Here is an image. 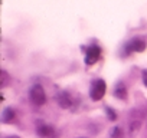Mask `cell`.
<instances>
[{"instance_id": "obj_1", "label": "cell", "mask_w": 147, "mask_h": 138, "mask_svg": "<svg viewBox=\"0 0 147 138\" xmlns=\"http://www.w3.org/2000/svg\"><path fill=\"white\" fill-rule=\"evenodd\" d=\"M105 91H107V84L104 82V79H95L91 85L90 96L92 101H100L105 95Z\"/></svg>"}, {"instance_id": "obj_2", "label": "cell", "mask_w": 147, "mask_h": 138, "mask_svg": "<svg viewBox=\"0 0 147 138\" xmlns=\"http://www.w3.org/2000/svg\"><path fill=\"white\" fill-rule=\"evenodd\" d=\"M29 98H30V101H32L35 105H38V107L43 105V104L46 102V94H45L43 86L39 85V84L33 85V86L30 88V91H29Z\"/></svg>"}, {"instance_id": "obj_3", "label": "cell", "mask_w": 147, "mask_h": 138, "mask_svg": "<svg viewBox=\"0 0 147 138\" xmlns=\"http://www.w3.org/2000/svg\"><path fill=\"white\" fill-rule=\"evenodd\" d=\"M146 48H147V43H146L143 39L134 38V39H131L130 42L125 43L124 52H125L127 55H130V53H133V52H143V50H146Z\"/></svg>"}, {"instance_id": "obj_4", "label": "cell", "mask_w": 147, "mask_h": 138, "mask_svg": "<svg viewBox=\"0 0 147 138\" xmlns=\"http://www.w3.org/2000/svg\"><path fill=\"white\" fill-rule=\"evenodd\" d=\"M100 56H101V49H100V46L92 45V46H90V48L85 50V63L91 66V65H94V63L98 62Z\"/></svg>"}, {"instance_id": "obj_5", "label": "cell", "mask_w": 147, "mask_h": 138, "mask_svg": "<svg viewBox=\"0 0 147 138\" xmlns=\"http://www.w3.org/2000/svg\"><path fill=\"white\" fill-rule=\"evenodd\" d=\"M36 134L40 138H58L56 137V129L52 125H48V124H39L36 127Z\"/></svg>"}, {"instance_id": "obj_6", "label": "cell", "mask_w": 147, "mask_h": 138, "mask_svg": "<svg viewBox=\"0 0 147 138\" xmlns=\"http://www.w3.org/2000/svg\"><path fill=\"white\" fill-rule=\"evenodd\" d=\"M56 102H58V105H59L61 108H63V109H68V108L72 107V98H71V95H69L66 91H61V92L56 95Z\"/></svg>"}, {"instance_id": "obj_7", "label": "cell", "mask_w": 147, "mask_h": 138, "mask_svg": "<svg viewBox=\"0 0 147 138\" xmlns=\"http://www.w3.org/2000/svg\"><path fill=\"white\" fill-rule=\"evenodd\" d=\"M0 118H2V122H5V124L13 122L15 118H16V111H15V108H12V107L5 108L3 112H2V117H0Z\"/></svg>"}, {"instance_id": "obj_8", "label": "cell", "mask_w": 147, "mask_h": 138, "mask_svg": "<svg viewBox=\"0 0 147 138\" xmlns=\"http://www.w3.org/2000/svg\"><path fill=\"white\" fill-rule=\"evenodd\" d=\"M114 96L118 99H125L127 98V88L124 86V84L118 82L114 88Z\"/></svg>"}, {"instance_id": "obj_9", "label": "cell", "mask_w": 147, "mask_h": 138, "mask_svg": "<svg viewBox=\"0 0 147 138\" xmlns=\"http://www.w3.org/2000/svg\"><path fill=\"white\" fill-rule=\"evenodd\" d=\"M140 129H141V121H138V119L131 121V124L128 125V135L130 137H134L136 134H138Z\"/></svg>"}, {"instance_id": "obj_10", "label": "cell", "mask_w": 147, "mask_h": 138, "mask_svg": "<svg viewBox=\"0 0 147 138\" xmlns=\"http://www.w3.org/2000/svg\"><path fill=\"white\" fill-rule=\"evenodd\" d=\"M9 84H10V75L5 69H2V72H0V89H5Z\"/></svg>"}, {"instance_id": "obj_11", "label": "cell", "mask_w": 147, "mask_h": 138, "mask_svg": "<svg viewBox=\"0 0 147 138\" xmlns=\"http://www.w3.org/2000/svg\"><path fill=\"white\" fill-rule=\"evenodd\" d=\"M108 138H124V132H123V129H121L118 125H115V127H113V128L110 129Z\"/></svg>"}, {"instance_id": "obj_12", "label": "cell", "mask_w": 147, "mask_h": 138, "mask_svg": "<svg viewBox=\"0 0 147 138\" xmlns=\"http://www.w3.org/2000/svg\"><path fill=\"white\" fill-rule=\"evenodd\" d=\"M105 112H107V118L110 121H115L117 119V112L111 108V107H105Z\"/></svg>"}, {"instance_id": "obj_13", "label": "cell", "mask_w": 147, "mask_h": 138, "mask_svg": "<svg viewBox=\"0 0 147 138\" xmlns=\"http://www.w3.org/2000/svg\"><path fill=\"white\" fill-rule=\"evenodd\" d=\"M141 79H143V84H144V86L147 88V69H144V71L141 72Z\"/></svg>"}, {"instance_id": "obj_14", "label": "cell", "mask_w": 147, "mask_h": 138, "mask_svg": "<svg viewBox=\"0 0 147 138\" xmlns=\"http://www.w3.org/2000/svg\"><path fill=\"white\" fill-rule=\"evenodd\" d=\"M5 138H20L19 135H7V137H5Z\"/></svg>"}, {"instance_id": "obj_15", "label": "cell", "mask_w": 147, "mask_h": 138, "mask_svg": "<svg viewBox=\"0 0 147 138\" xmlns=\"http://www.w3.org/2000/svg\"><path fill=\"white\" fill-rule=\"evenodd\" d=\"M78 138H85V137H78Z\"/></svg>"}]
</instances>
